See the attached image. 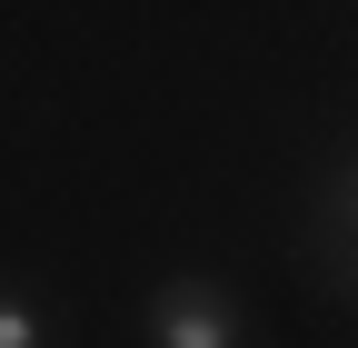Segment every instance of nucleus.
Instances as JSON below:
<instances>
[{
	"instance_id": "7ed1b4c3",
	"label": "nucleus",
	"mask_w": 358,
	"mask_h": 348,
	"mask_svg": "<svg viewBox=\"0 0 358 348\" xmlns=\"http://www.w3.org/2000/svg\"><path fill=\"white\" fill-rule=\"evenodd\" d=\"M338 219H348V249H358V169L338 180Z\"/></svg>"
},
{
	"instance_id": "f257e3e1",
	"label": "nucleus",
	"mask_w": 358,
	"mask_h": 348,
	"mask_svg": "<svg viewBox=\"0 0 358 348\" xmlns=\"http://www.w3.org/2000/svg\"><path fill=\"white\" fill-rule=\"evenodd\" d=\"M150 348H249L239 298L219 289V279H169L159 309H150Z\"/></svg>"
},
{
	"instance_id": "f03ea898",
	"label": "nucleus",
	"mask_w": 358,
	"mask_h": 348,
	"mask_svg": "<svg viewBox=\"0 0 358 348\" xmlns=\"http://www.w3.org/2000/svg\"><path fill=\"white\" fill-rule=\"evenodd\" d=\"M0 348H50V319L30 298H10V289H0Z\"/></svg>"
}]
</instances>
